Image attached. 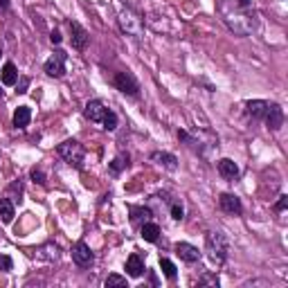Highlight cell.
Instances as JSON below:
<instances>
[{
	"instance_id": "6da1fadb",
	"label": "cell",
	"mask_w": 288,
	"mask_h": 288,
	"mask_svg": "<svg viewBox=\"0 0 288 288\" xmlns=\"http://www.w3.org/2000/svg\"><path fill=\"white\" fill-rule=\"evenodd\" d=\"M243 9H248V7H241V5H236V2H234V12H230L228 7L221 5V14H223L225 23L230 25V30H234V34H239V36H248L254 27L252 16L248 12H243Z\"/></svg>"
},
{
	"instance_id": "7a4b0ae2",
	"label": "cell",
	"mask_w": 288,
	"mask_h": 288,
	"mask_svg": "<svg viewBox=\"0 0 288 288\" xmlns=\"http://www.w3.org/2000/svg\"><path fill=\"white\" fill-rule=\"evenodd\" d=\"M205 248H207V257H210L212 264L223 266L225 261H228L230 243H228L223 232H210V234L205 236Z\"/></svg>"
},
{
	"instance_id": "3957f363",
	"label": "cell",
	"mask_w": 288,
	"mask_h": 288,
	"mask_svg": "<svg viewBox=\"0 0 288 288\" xmlns=\"http://www.w3.org/2000/svg\"><path fill=\"white\" fill-rule=\"evenodd\" d=\"M59 155L75 169H83V160H86V149L79 144L77 140H65L63 144H59Z\"/></svg>"
},
{
	"instance_id": "277c9868",
	"label": "cell",
	"mask_w": 288,
	"mask_h": 288,
	"mask_svg": "<svg viewBox=\"0 0 288 288\" xmlns=\"http://www.w3.org/2000/svg\"><path fill=\"white\" fill-rule=\"evenodd\" d=\"M113 83H115V88H117L119 93L129 95V97H135V95L140 93V83H137V79L131 75V72H117L115 79H113Z\"/></svg>"
},
{
	"instance_id": "5b68a950",
	"label": "cell",
	"mask_w": 288,
	"mask_h": 288,
	"mask_svg": "<svg viewBox=\"0 0 288 288\" xmlns=\"http://www.w3.org/2000/svg\"><path fill=\"white\" fill-rule=\"evenodd\" d=\"M119 25L126 34H133V36H140L142 34V18L137 16L133 9H122L119 14Z\"/></svg>"
},
{
	"instance_id": "8992f818",
	"label": "cell",
	"mask_w": 288,
	"mask_h": 288,
	"mask_svg": "<svg viewBox=\"0 0 288 288\" xmlns=\"http://www.w3.org/2000/svg\"><path fill=\"white\" fill-rule=\"evenodd\" d=\"M45 72L50 77H63L65 75V52L63 50H57V52L45 61Z\"/></svg>"
},
{
	"instance_id": "52a82bcc",
	"label": "cell",
	"mask_w": 288,
	"mask_h": 288,
	"mask_svg": "<svg viewBox=\"0 0 288 288\" xmlns=\"http://www.w3.org/2000/svg\"><path fill=\"white\" fill-rule=\"evenodd\" d=\"M70 41H72V47L75 50H86V45H88V41H90V36H88V32L83 30L81 25L77 23V20H70Z\"/></svg>"
},
{
	"instance_id": "ba28073f",
	"label": "cell",
	"mask_w": 288,
	"mask_h": 288,
	"mask_svg": "<svg viewBox=\"0 0 288 288\" xmlns=\"http://www.w3.org/2000/svg\"><path fill=\"white\" fill-rule=\"evenodd\" d=\"M72 261H75L79 268H86V266L93 264V252H90L88 243L79 241V243H75V246H72Z\"/></svg>"
},
{
	"instance_id": "9c48e42d",
	"label": "cell",
	"mask_w": 288,
	"mask_h": 288,
	"mask_svg": "<svg viewBox=\"0 0 288 288\" xmlns=\"http://www.w3.org/2000/svg\"><path fill=\"white\" fill-rule=\"evenodd\" d=\"M266 119V126L270 131H279L284 126V111L279 104H268V111L264 115Z\"/></svg>"
},
{
	"instance_id": "30bf717a",
	"label": "cell",
	"mask_w": 288,
	"mask_h": 288,
	"mask_svg": "<svg viewBox=\"0 0 288 288\" xmlns=\"http://www.w3.org/2000/svg\"><path fill=\"white\" fill-rule=\"evenodd\" d=\"M106 113H108V108L104 106V101H99V99L88 101V104H86V108H83V115H86V119H90V122H97V124H101V119L106 117Z\"/></svg>"
},
{
	"instance_id": "8fae6325",
	"label": "cell",
	"mask_w": 288,
	"mask_h": 288,
	"mask_svg": "<svg viewBox=\"0 0 288 288\" xmlns=\"http://www.w3.org/2000/svg\"><path fill=\"white\" fill-rule=\"evenodd\" d=\"M218 205H221V210L228 214H241L243 212V205H241V198L234 194H221V198H218Z\"/></svg>"
},
{
	"instance_id": "7c38bea8",
	"label": "cell",
	"mask_w": 288,
	"mask_h": 288,
	"mask_svg": "<svg viewBox=\"0 0 288 288\" xmlns=\"http://www.w3.org/2000/svg\"><path fill=\"white\" fill-rule=\"evenodd\" d=\"M176 254L182 261H187V264H196L200 259L198 248H194L192 243H176Z\"/></svg>"
},
{
	"instance_id": "4fadbf2b",
	"label": "cell",
	"mask_w": 288,
	"mask_h": 288,
	"mask_svg": "<svg viewBox=\"0 0 288 288\" xmlns=\"http://www.w3.org/2000/svg\"><path fill=\"white\" fill-rule=\"evenodd\" d=\"M218 173H221L225 180H234V178L239 176V165H236L234 160H230V158L218 160Z\"/></svg>"
},
{
	"instance_id": "5bb4252c",
	"label": "cell",
	"mask_w": 288,
	"mask_h": 288,
	"mask_svg": "<svg viewBox=\"0 0 288 288\" xmlns=\"http://www.w3.org/2000/svg\"><path fill=\"white\" fill-rule=\"evenodd\" d=\"M32 119V108L30 106H18L14 113V126L16 129H27Z\"/></svg>"
},
{
	"instance_id": "9a60e30c",
	"label": "cell",
	"mask_w": 288,
	"mask_h": 288,
	"mask_svg": "<svg viewBox=\"0 0 288 288\" xmlns=\"http://www.w3.org/2000/svg\"><path fill=\"white\" fill-rule=\"evenodd\" d=\"M151 160H153V162H158V165H162L165 169H169V171H173V169L178 167L176 155H171V153H165V151L151 153Z\"/></svg>"
},
{
	"instance_id": "2e32d148",
	"label": "cell",
	"mask_w": 288,
	"mask_h": 288,
	"mask_svg": "<svg viewBox=\"0 0 288 288\" xmlns=\"http://www.w3.org/2000/svg\"><path fill=\"white\" fill-rule=\"evenodd\" d=\"M246 111H248V115H250V117L261 119V117L266 115V111H268V101H264V99H252V101H248V104H246Z\"/></svg>"
},
{
	"instance_id": "e0dca14e",
	"label": "cell",
	"mask_w": 288,
	"mask_h": 288,
	"mask_svg": "<svg viewBox=\"0 0 288 288\" xmlns=\"http://www.w3.org/2000/svg\"><path fill=\"white\" fill-rule=\"evenodd\" d=\"M126 272H129L131 277H140L142 272H144V259H142L140 254H131V257L126 259Z\"/></svg>"
},
{
	"instance_id": "ac0fdd59",
	"label": "cell",
	"mask_w": 288,
	"mask_h": 288,
	"mask_svg": "<svg viewBox=\"0 0 288 288\" xmlns=\"http://www.w3.org/2000/svg\"><path fill=\"white\" fill-rule=\"evenodd\" d=\"M142 239H144V241H149V243H155L160 239V225L158 223H144L142 225Z\"/></svg>"
},
{
	"instance_id": "d6986e66",
	"label": "cell",
	"mask_w": 288,
	"mask_h": 288,
	"mask_svg": "<svg viewBox=\"0 0 288 288\" xmlns=\"http://www.w3.org/2000/svg\"><path fill=\"white\" fill-rule=\"evenodd\" d=\"M0 77H2V83H5V86H14V83L18 81V70H16V65L7 61V63L2 65V72H0Z\"/></svg>"
},
{
	"instance_id": "ffe728a7",
	"label": "cell",
	"mask_w": 288,
	"mask_h": 288,
	"mask_svg": "<svg viewBox=\"0 0 288 288\" xmlns=\"http://www.w3.org/2000/svg\"><path fill=\"white\" fill-rule=\"evenodd\" d=\"M0 218H2V223H12L14 221V203L9 198L0 200Z\"/></svg>"
},
{
	"instance_id": "44dd1931",
	"label": "cell",
	"mask_w": 288,
	"mask_h": 288,
	"mask_svg": "<svg viewBox=\"0 0 288 288\" xmlns=\"http://www.w3.org/2000/svg\"><path fill=\"white\" fill-rule=\"evenodd\" d=\"M129 153H119L117 158L111 162V173H119V171H124L126 167H129Z\"/></svg>"
},
{
	"instance_id": "7402d4cb",
	"label": "cell",
	"mask_w": 288,
	"mask_h": 288,
	"mask_svg": "<svg viewBox=\"0 0 288 288\" xmlns=\"http://www.w3.org/2000/svg\"><path fill=\"white\" fill-rule=\"evenodd\" d=\"M151 218V210L147 207H131V221H144L147 223Z\"/></svg>"
},
{
	"instance_id": "603a6c76",
	"label": "cell",
	"mask_w": 288,
	"mask_h": 288,
	"mask_svg": "<svg viewBox=\"0 0 288 288\" xmlns=\"http://www.w3.org/2000/svg\"><path fill=\"white\" fill-rule=\"evenodd\" d=\"M160 268H162L165 277L176 279V266H173V261H169V259H165V257H160Z\"/></svg>"
},
{
	"instance_id": "cb8c5ba5",
	"label": "cell",
	"mask_w": 288,
	"mask_h": 288,
	"mask_svg": "<svg viewBox=\"0 0 288 288\" xmlns=\"http://www.w3.org/2000/svg\"><path fill=\"white\" fill-rule=\"evenodd\" d=\"M101 124H104V129H106V131H115V129H117V115H115V113L108 108L106 117L101 119Z\"/></svg>"
},
{
	"instance_id": "d4e9b609",
	"label": "cell",
	"mask_w": 288,
	"mask_h": 288,
	"mask_svg": "<svg viewBox=\"0 0 288 288\" xmlns=\"http://www.w3.org/2000/svg\"><path fill=\"white\" fill-rule=\"evenodd\" d=\"M106 286L111 288V286H129V284H126V277H122V275H108L106 277Z\"/></svg>"
},
{
	"instance_id": "484cf974",
	"label": "cell",
	"mask_w": 288,
	"mask_h": 288,
	"mask_svg": "<svg viewBox=\"0 0 288 288\" xmlns=\"http://www.w3.org/2000/svg\"><path fill=\"white\" fill-rule=\"evenodd\" d=\"M14 268V261L9 254H0V272H9Z\"/></svg>"
},
{
	"instance_id": "4316f807",
	"label": "cell",
	"mask_w": 288,
	"mask_h": 288,
	"mask_svg": "<svg viewBox=\"0 0 288 288\" xmlns=\"http://www.w3.org/2000/svg\"><path fill=\"white\" fill-rule=\"evenodd\" d=\"M182 214H185L182 205H180V203H173V205H171V218H176V221H182Z\"/></svg>"
},
{
	"instance_id": "83f0119b",
	"label": "cell",
	"mask_w": 288,
	"mask_h": 288,
	"mask_svg": "<svg viewBox=\"0 0 288 288\" xmlns=\"http://www.w3.org/2000/svg\"><path fill=\"white\" fill-rule=\"evenodd\" d=\"M32 180L38 182V185H45V173H43V169H32Z\"/></svg>"
},
{
	"instance_id": "f1b7e54d",
	"label": "cell",
	"mask_w": 288,
	"mask_h": 288,
	"mask_svg": "<svg viewBox=\"0 0 288 288\" xmlns=\"http://www.w3.org/2000/svg\"><path fill=\"white\" fill-rule=\"evenodd\" d=\"M288 207V196H279V200H277V205H275V212H284Z\"/></svg>"
},
{
	"instance_id": "f546056e",
	"label": "cell",
	"mask_w": 288,
	"mask_h": 288,
	"mask_svg": "<svg viewBox=\"0 0 288 288\" xmlns=\"http://www.w3.org/2000/svg\"><path fill=\"white\" fill-rule=\"evenodd\" d=\"M50 41H52L54 45H59V43L63 41V36H61V32H57V30H54L52 34H50Z\"/></svg>"
},
{
	"instance_id": "4dcf8cb0",
	"label": "cell",
	"mask_w": 288,
	"mask_h": 288,
	"mask_svg": "<svg viewBox=\"0 0 288 288\" xmlns=\"http://www.w3.org/2000/svg\"><path fill=\"white\" fill-rule=\"evenodd\" d=\"M27 86H30V79H27V77H23V79H20V83H18V93H27Z\"/></svg>"
},
{
	"instance_id": "1f68e13d",
	"label": "cell",
	"mask_w": 288,
	"mask_h": 288,
	"mask_svg": "<svg viewBox=\"0 0 288 288\" xmlns=\"http://www.w3.org/2000/svg\"><path fill=\"white\" fill-rule=\"evenodd\" d=\"M0 9H9V0H0Z\"/></svg>"
},
{
	"instance_id": "d6a6232c",
	"label": "cell",
	"mask_w": 288,
	"mask_h": 288,
	"mask_svg": "<svg viewBox=\"0 0 288 288\" xmlns=\"http://www.w3.org/2000/svg\"><path fill=\"white\" fill-rule=\"evenodd\" d=\"M236 5H241V7H250V0H236Z\"/></svg>"
},
{
	"instance_id": "836d02e7",
	"label": "cell",
	"mask_w": 288,
	"mask_h": 288,
	"mask_svg": "<svg viewBox=\"0 0 288 288\" xmlns=\"http://www.w3.org/2000/svg\"><path fill=\"white\" fill-rule=\"evenodd\" d=\"M0 95H2V90H0Z\"/></svg>"
},
{
	"instance_id": "e575fe53",
	"label": "cell",
	"mask_w": 288,
	"mask_h": 288,
	"mask_svg": "<svg viewBox=\"0 0 288 288\" xmlns=\"http://www.w3.org/2000/svg\"><path fill=\"white\" fill-rule=\"evenodd\" d=\"M0 54H2V52H0Z\"/></svg>"
}]
</instances>
